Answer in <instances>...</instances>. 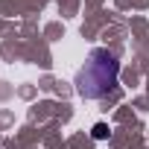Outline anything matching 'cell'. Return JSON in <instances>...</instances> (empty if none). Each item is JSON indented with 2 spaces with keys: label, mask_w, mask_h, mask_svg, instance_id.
Instances as JSON below:
<instances>
[{
  "label": "cell",
  "mask_w": 149,
  "mask_h": 149,
  "mask_svg": "<svg viewBox=\"0 0 149 149\" xmlns=\"http://www.w3.org/2000/svg\"><path fill=\"white\" fill-rule=\"evenodd\" d=\"M117 76H120L117 56L100 47L88 56V61L76 73V94L85 97V100H102L108 91H114Z\"/></svg>",
  "instance_id": "cell-1"
},
{
  "label": "cell",
  "mask_w": 149,
  "mask_h": 149,
  "mask_svg": "<svg viewBox=\"0 0 149 149\" xmlns=\"http://www.w3.org/2000/svg\"><path fill=\"white\" fill-rule=\"evenodd\" d=\"M94 137H97V140H105V137H108V126H105V123H97V126H94Z\"/></svg>",
  "instance_id": "cell-2"
}]
</instances>
